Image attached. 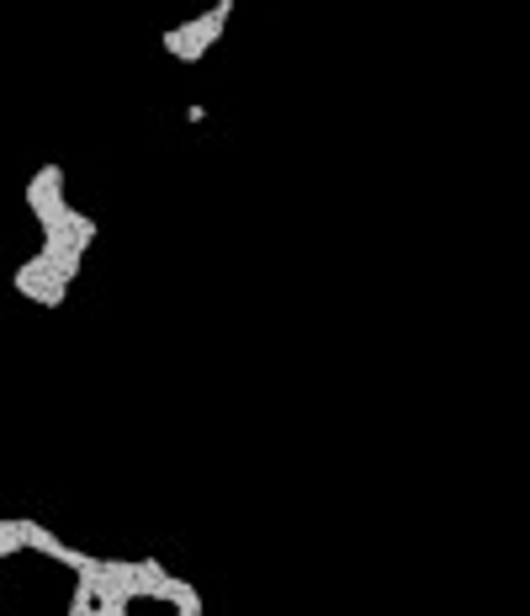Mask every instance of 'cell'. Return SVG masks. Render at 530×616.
<instances>
[{
  "label": "cell",
  "mask_w": 530,
  "mask_h": 616,
  "mask_svg": "<svg viewBox=\"0 0 530 616\" xmlns=\"http://www.w3.org/2000/svg\"><path fill=\"white\" fill-rule=\"evenodd\" d=\"M229 16H234V0H218V6H207V11H197V16H186V22L159 32V48L176 64H202L218 48V37L229 32Z\"/></svg>",
  "instance_id": "1"
},
{
  "label": "cell",
  "mask_w": 530,
  "mask_h": 616,
  "mask_svg": "<svg viewBox=\"0 0 530 616\" xmlns=\"http://www.w3.org/2000/svg\"><path fill=\"white\" fill-rule=\"evenodd\" d=\"M69 287H75V282L64 277L43 250L27 255V261L11 272V293H16V298H27V304H37V308H59L64 298H69Z\"/></svg>",
  "instance_id": "2"
},
{
  "label": "cell",
  "mask_w": 530,
  "mask_h": 616,
  "mask_svg": "<svg viewBox=\"0 0 530 616\" xmlns=\"http://www.w3.org/2000/svg\"><path fill=\"white\" fill-rule=\"evenodd\" d=\"M22 197H27V213L37 218V229H54V223H64V218L75 213V202H69V191H64V170H59V165L32 170Z\"/></svg>",
  "instance_id": "3"
}]
</instances>
